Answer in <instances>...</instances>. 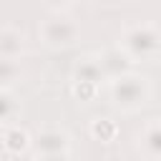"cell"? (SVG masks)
Instances as JSON below:
<instances>
[{"instance_id": "1", "label": "cell", "mask_w": 161, "mask_h": 161, "mask_svg": "<svg viewBox=\"0 0 161 161\" xmlns=\"http://www.w3.org/2000/svg\"><path fill=\"white\" fill-rule=\"evenodd\" d=\"M116 45L123 48L133 63H156L161 55V28L156 23H131L118 33Z\"/></svg>"}, {"instance_id": "2", "label": "cell", "mask_w": 161, "mask_h": 161, "mask_svg": "<svg viewBox=\"0 0 161 161\" xmlns=\"http://www.w3.org/2000/svg\"><path fill=\"white\" fill-rule=\"evenodd\" d=\"M151 78L138 73V70H131L126 75H118V78H111L108 80V96H111V103L123 111V113H136L141 111L148 101H151Z\"/></svg>"}, {"instance_id": "3", "label": "cell", "mask_w": 161, "mask_h": 161, "mask_svg": "<svg viewBox=\"0 0 161 161\" xmlns=\"http://www.w3.org/2000/svg\"><path fill=\"white\" fill-rule=\"evenodd\" d=\"M78 38H80V25L63 13H53L50 18L40 20V25H38V40L48 50H65V48L75 45Z\"/></svg>"}, {"instance_id": "4", "label": "cell", "mask_w": 161, "mask_h": 161, "mask_svg": "<svg viewBox=\"0 0 161 161\" xmlns=\"http://www.w3.org/2000/svg\"><path fill=\"white\" fill-rule=\"evenodd\" d=\"M70 80H88V83H106L108 75L101 65L98 53H80L73 63H70Z\"/></svg>"}, {"instance_id": "5", "label": "cell", "mask_w": 161, "mask_h": 161, "mask_svg": "<svg viewBox=\"0 0 161 161\" xmlns=\"http://www.w3.org/2000/svg\"><path fill=\"white\" fill-rule=\"evenodd\" d=\"M136 146L143 156L161 161V118H148L138 133H136Z\"/></svg>"}, {"instance_id": "6", "label": "cell", "mask_w": 161, "mask_h": 161, "mask_svg": "<svg viewBox=\"0 0 161 161\" xmlns=\"http://www.w3.org/2000/svg\"><path fill=\"white\" fill-rule=\"evenodd\" d=\"M98 58H101V65H103L108 80H111V78H118V75H126V73L133 70V60H131L128 53H126L123 48H118V45L103 48V50L98 53Z\"/></svg>"}, {"instance_id": "7", "label": "cell", "mask_w": 161, "mask_h": 161, "mask_svg": "<svg viewBox=\"0 0 161 161\" xmlns=\"http://www.w3.org/2000/svg\"><path fill=\"white\" fill-rule=\"evenodd\" d=\"M35 153H58V151H70V136L63 128H43L33 138Z\"/></svg>"}, {"instance_id": "8", "label": "cell", "mask_w": 161, "mask_h": 161, "mask_svg": "<svg viewBox=\"0 0 161 161\" xmlns=\"http://www.w3.org/2000/svg\"><path fill=\"white\" fill-rule=\"evenodd\" d=\"M0 143H3V151H5L8 156H23V153L33 146V136H30L23 126L10 123V126H8V131L3 133Z\"/></svg>"}, {"instance_id": "9", "label": "cell", "mask_w": 161, "mask_h": 161, "mask_svg": "<svg viewBox=\"0 0 161 161\" xmlns=\"http://www.w3.org/2000/svg\"><path fill=\"white\" fill-rule=\"evenodd\" d=\"M25 53V33L18 28H0V58H20Z\"/></svg>"}, {"instance_id": "10", "label": "cell", "mask_w": 161, "mask_h": 161, "mask_svg": "<svg viewBox=\"0 0 161 161\" xmlns=\"http://www.w3.org/2000/svg\"><path fill=\"white\" fill-rule=\"evenodd\" d=\"M118 123L113 121V118H108V116H96V118H91V123H88V133H91V138L93 141H101V143H113L116 138H118Z\"/></svg>"}, {"instance_id": "11", "label": "cell", "mask_w": 161, "mask_h": 161, "mask_svg": "<svg viewBox=\"0 0 161 161\" xmlns=\"http://www.w3.org/2000/svg\"><path fill=\"white\" fill-rule=\"evenodd\" d=\"M20 113V101L10 88H0V121L13 123Z\"/></svg>"}, {"instance_id": "12", "label": "cell", "mask_w": 161, "mask_h": 161, "mask_svg": "<svg viewBox=\"0 0 161 161\" xmlns=\"http://www.w3.org/2000/svg\"><path fill=\"white\" fill-rule=\"evenodd\" d=\"M23 78V68L18 58H0V88H10Z\"/></svg>"}, {"instance_id": "13", "label": "cell", "mask_w": 161, "mask_h": 161, "mask_svg": "<svg viewBox=\"0 0 161 161\" xmlns=\"http://www.w3.org/2000/svg\"><path fill=\"white\" fill-rule=\"evenodd\" d=\"M70 96L78 103H91L98 96V86L96 83H88V80H73L70 83Z\"/></svg>"}, {"instance_id": "14", "label": "cell", "mask_w": 161, "mask_h": 161, "mask_svg": "<svg viewBox=\"0 0 161 161\" xmlns=\"http://www.w3.org/2000/svg\"><path fill=\"white\" fill-rule=\"evenodd\" d=\"M35 161H70L68 151H58V153H35Z\"/></svg>"}, {"instance_id": "15", "label": "cell", "mask_w": 161, "mask_h": 161, "mask_svg": "<svg viewBox=\"0 0 161 161\" xmlns=\"http://www.w3.org/2000/svg\"><path fill=\"white\" fill-rule=\"evenodd\" d=\"M48 10H53V13H63V10H68L70 8V3L73 0H40Z\"/></svg>"}, {"instance_id": "16", "label": "cell", "mask_w": 161, "mask_h": 161, "mask_svg": "<svg viewBox=\"0 0 161 161\" xmlns=\"http://www.w3.org/2000/svg\"><path fill=\"white\" fill-rule=\"evenodd\" d=\"M8 126H10V123H5V121H0V138H3V133L8 131Z\"/></svg>"}, {"instance_id": "17", "label": "cell", "mask_w": 161, "mask_h": 161, "mask_svg": "<svg viewBox=\"0 0 161 161\" xmlns=\"http://www.w3.org/2000/svg\"><path fill=\"white\" fill-rule=\"evenodd\" d=\"M83 3H91V0H83Z\"/></svg>"}]
</instances>
